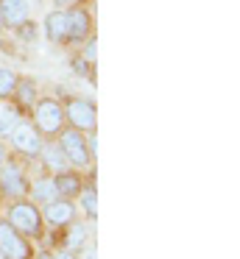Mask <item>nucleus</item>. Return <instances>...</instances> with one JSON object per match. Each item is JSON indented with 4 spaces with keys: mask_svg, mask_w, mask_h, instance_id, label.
<instances>
[{
    "mask_svg": "<svg viewBox=\"0 0 240 259\" xmlns=\"http://www.w3.org/2000/svg\"><path fill=\"white\" fill-rule=\"evenodd\" d=\"M3 31H6V23H3V17H0V34H3Z\"/></svg>",
    "mask_w": 240,
    "mask_h": 259,
    "instance_id": "obj_27",
    "label": "nucleus"
},
{
    "mask_svg": "<svg viewBox=\"0 0 240 259\" xmlns=\"http://www.w3.org/2000/svg\"><path fill=\"white\" fill-rule=\"evenodd\" d=\"M0 259H6V256H3V253H0Z\"/></svg>",
    "mask_w": 240,
    "mask_h": 259,
    "instance_id": "obj_28",
    "label": "nucleus"
},
{
    "mask_svg": "<svg viewBox=\"0 0 240 259\" xmlns=\"http://www.w3.org/2000/svg\"><path fill=\"white\" fill-rule=\"evenodd\" d=\"M89 242V226L87 220H70L67 226H61V248L67 251H78V248Z\"/></svg>",
    "mask_w": 240,
    "mask_h": 259,
    "instance_id": "obj_15",
    "label": "nucleus"
},
{
    "mask_svg": "<svg viewBox=\"0 0 240 259\" xmlns=\"http://www.w3.org/2000/svg\"><path fill=\"white\" fill-rule=\"evenodd\" d=\"M33 259H53V256H50V251H37V253H33Z\"/></svg>",
    "mask_w": 240,
    "mask_h": 259,
    "instance_id": "obj_26",
    "label": "nucleus"
},
{
    "mask_svg": "<svg viewBox=\"0 0 240 259\" xmlns=\"http://www.w3.org/2000/svg\"><path fill=\"white\" fill-rule=\"evenodd\" d=\"M28 198L37 203L39 209L48 206L50 201L59 198V190H56V181H53V173H42V176H33L31 179V187H28Z\"/></svg>",
    "mask_w": 240,
    "mask_h": 259,
    "instance_id": "obj_12",
    "label": "nucleus"
},
{
    "mask_svg": "<svg viewBox=\"0 0 240 259\" xmlns=\"http://www.w3.org/2000/svg\"><path fill=\"white\" fill-rule=\"evenodd\" d=\"M6 220L20 231L22 237H28L31 242H39L45 237V220H42V209L31 201V198H14L6 206Z\"/></svg>",
    "mask_w": 240,
    "mask_h": 259,
    "instance_id": "obj_1",
    "label": "nucleus"
},
{
    "mask_svg": "<svg viewBox=\"0 0 240 259\" xmlns=\"http://www.w3.org/2000/svg\"><path fill=\"white\" fill-rule=\"evenodd\" d=\"M81 59H87L89 64H95V59H98V39H95V36H89V39L84 42V51H81Z\"/></svg>",
    "mask_w": 240,
    "mask_h": 259,
    "instance_id": "obj_20",
    "label": "nucleus"
},
{
    "mask_svg": "<svg viewBox=\"0 0 240 259\" xmlns=\"http://www.w3.org/2000/svg\"><path fill=\"white\" fill-rule=\"evenodd\" d=\"M45 36H48L53 45H67V9H53V12L45 14L42 20Z\"/></svg>",
    "mask_w": 240,
    "mask_h": 259,
    "instance_id": "obj_14",
    "label": "nucleus"
},
{
    "mask_svg": "<svg viewBox=\"0 0 240 259\" xmlns=\"http://www.w3.org/2000/svg\"><path fill=\"white\" fill-rule=\"evenodd\" d=\"M53 142L59 145L61 156L67 159V164H70L73 170H87L92 167V153H89V145H87V134L78 128H70V125H64V128L59 131V134L53 137Z\"/></svg>",
    "mask_w": 240,
    "mask_h": 259,
    "instance_id": "obj_2",
    "label": "nucleus"
},
{
    "mask_svg": "<svg viewBox=\"0 0 240 259\" xmlns=\"http://www.w3.org/2000/svg\"><path fill=\"white\" fill-rule=\"evenodd\" d=\"M0 17H3L6 28L14 31L31 20V6H28V0H0Z\"/></svg>",
    "mask_w": 240,
    "mask_h": 259,
    "instance_id": "obj_13",
    "label": "nucleus"
},
{
    "mask_svg": "<svg viewBox=\"0 0 240 259\" xmlns=\"http://www.w3.org/2000/svg\"><path fill=\"white\" fill-rule=\"evenodd\" d=\"M92 36V14L87 6L67 9V45H84Z\"/></svg>",
    "mask_w": 240,
    "mask_h": 259,
    "instance_id": "obj_8",
    "label": "nucleus"
},
{
    "mask_svg": "<svg viewBox=\"0 0 240 259\" xmlns=\"http://www.w3.org/2000/svg\"><path fill=\"white\" fill-rule=\"evenodd\" d=\"M50 256L53 259H76V253L67 251V248H59V251H50Z\"/></svg>",
    "mask_w": 240,
    "mask_h": 259,
    "instance_id": "obj_24",
    "label": "nucleus"
},
{
    "mask_svg": "<svg viewBox=\"0 0 240 259\" xmlns=\"http://www.w3.org/2000/svg\"><path fill=\"white\" fill-rule=\"evenodd\" d=\"M17 78H20V75H17L14 70L0 67V101H9L11 98V92H14V87H17Z\"/></svg>",
    "mask_w": 240,
    "mask_h": 259,
    "instance_id": "obj_19",
    "label": "nucleus"
},
{
    "mask_svg": "<svg viewBox=\"0 0 240 259\" xmlns=\"http://www.w3.org/2000/svg\"><path fill=\"white\" fill-rule=\"evenodd\" d=\"M9 156H11V151H9V148H6V142L0 140V167H3V162H6V159H9Z\"/></svg>",
    "mask_w": 240,
    "mask_h": 259,
    "instance_id": "obj_25",
    "label": "nucleus"
},
{
    "mask_svg": "<svg viewBox=\"0 0 240 259\" xmlns=\"http://www.w3.org/2000/svg\"><path fill=\"white\" fill-rule=\"evenodd\" d=\"M31 123L45 140H53L61 128L67 125L64 120V106L59 98H39L31 109Z\"/></svg>",
    "mask_w": 240,
    "mask_h": 259,
    "instance_id": "obj_3",
    "label": "nucleus"
},
{
    "mask_svg": "<svg viewBox=\"0 0 240 259\" xmlns=\"http://www.w3.org/2000/svg\"><path fill=\"white\" fill-rule=\"evenodd\" d=\"M64 106V120L70 128H78L84 134L98 128V106H95L92 98H84V95H67L61 101Z\"/></svg>",
    "mask_w": 240,
    "mask_h": 259,
    "instance_id": "obj_5",
    "label": "nucleus"
},
{
    "mask_svg": "<svg viewBox=\"0 0 240 259\" xmlns=\"http://www.w3.org/2000/svg\"><path fill=\"white\" fill-rule=\"evenodd\" d=\"M14 31L22 36V39H33V36H37V28H33V23H31V20H28V23H22L20 28H14Z\"/></svg>",
    "mask_w": 240,
    "mask_h": 259,
    "instance_id": "obj_22",
    "label": "nucleus"
},
{
    "mask_svg": "<svg viewBox=\"0 0 240 259\" xmlns=\"http://www.w3.org/2000/svg\"><path fill=\"white\" fill-rule=\"evenodd\" d=\"M0 253L6 259H33L37 248L28 237H22L6 218H0Z\"/></svg>",
    "mask_w": 240,
    "mask_h": 259,
    "instance_id": "obj_7",
    "label": "nucleus"
},
{
    "mask_svg": "<svg viewBox=\"0 0 240 259\" xmlns=\"http://www.w3.org/2000/svg\"><path fill=\"white\" fill-rule=\"evenodd\" d=\"M76 206L84 212V218H87V223H92V220H98V190H95V181L92 176H87V181H84L81 192H78L76 198Z\"/></svg>",
    "mask_w": 240,
    "mask_h": 259,
    "instance_id": "obj_16",
    "label": "nucleus"
},
{
    "mask_svg": "<svg viewBox=\"0 0 240 259\" xmlns=\"http://www.w3.org/2000/svg\"><path fill=\"white\" fill-rule=\"evenodd\" d=\"M56 9H73V6H84V0H53Z\"/></svg>",
    "mask_w": 240,
    "mask_h": 259,
    "instance_id": "obj_23",
    "label": "nucleus"
},
{
    "mask_svg": "<svg viewBox=\"0 0 240 259\" xmlns=\"http://www.w3.org/2000/svg\"><path fill=\"white\" fill-rule=\"evenodd\" d=\"M28 187H31V176H28V162L20 156H9L0 167V198H25Z\"/></svg>",
    "mask_w": 240,
    "mask_h": 259,
    "instance_id": "obj_4",
    "label": "nucleus"
},
{
    "mask_svg": "<svg viewBox=\"0 0 240 259\" xmlns=\"http://www.w3.org/2000/svg\"><path fill=\"white\" fill-rule=\"evenodd\" d=\"M20 120H22V114H20V109H17L14 103L0 101V140L6 142V137L11 134V128H14Z\"/></svg>",
    "mask_w": 240,
    "mask_h": 259,
    "instance_id": "obj_18",
    "label": "nucleus"
},
{
    "mask_svg": "<svg viewBox=\"0 0 240 259\" xmlns=\"http://www.w3.org/2000/svg\"><path fill=\"white\" fill-rule=\"evenodd\" d=\"M39 159H42V164L48 167V173H59V170L70 167V164H67V159L61 156L59 145H56L53 140H45V145H42V153H39Z\"/></svg>",
    "mask_w": 240,
    "mask_h": 259,
    "instance_id": "obj_17",
    "label": "nucleus"
},
{
    "mask_svg": "<svg viewBox=\"0 0 240 259\" xmlns=\"http://www.w3.org/2000/svg\"><path fill=\"white\" fill-rule=\"evenodd\" d=\"M9 101L20 109V114H28L33 109V103L39 101V84H37V78H31V75H20Z\"/></svg>",
    "mask_w": 240,
    "mask_h": 259,
    "instance_id": "obj_10",
    "label": "nucleus"
},
{
    "mask_svg": "<svg viewBox=\"0 0 240 259\" xmlns=\"http://www.w3.org/2000/svg\"><path fill=\"white\" fill-rule=\"evenodd\" d=\"M76 253V259H98V251H95V245L92 242H84L78 251H73Z\"/></svg>",
    "mask_w": 240,
    "mask_h": 259,
    "instance_id": "obj_21",
    "label": "nucleus"
},
{
    "mask_svg": "<svg viewBox=\"0 0 240 259\" xmlns=\"http://www.w3.org/2000/svg\"><path fill=\"white\" fill-rule=\"evenodd\" d=\"M78 218V206L76 201H64V198H56L50 201L48 206H42V220H45V229H61L67 226L70 220Z\"/></svg>",
    "mask_w": 240,
    "mask_h": 259,
    "instance_id": "obj_9",
    "label": "nucleus"
},
{
    "mask_svg": "<svg viewBox=\"0 0 240 259\" xmlns=\"http://www.w3.org/2000/svg\"><path fill=\"white\" fill-rule=\"evenodd\" d=\"M11 145V151L20 153V159H25V162H33V159H39V153H42V145H45V137L39 134L37 128H33L31 120L22 117L20 123L11 128V134L6 137Z\"/></svg>",
    "mask_w": 240,
    "mask_h": 259,
    "instance_id": "obj_6",
    "label": "nucleus"
},
{
    "mask_svg": "<svg viewBox=\"0 0 240 259\" xmlns=\"http://www.w3.org/2000/svg\"><path fill=\"white\" fill-rule=\"evenodd\" d=\"M53 181H56V190H59V198L76 201L81 187H84V181H87V176H84L81 170L64 167V170H59V173H53Z\"/></svg>",
    "mask_w": 240,
    "mask_h": 259,
    "instance_id": "obj_11",
    "label": "nucleus"
}]
</instances>
